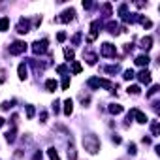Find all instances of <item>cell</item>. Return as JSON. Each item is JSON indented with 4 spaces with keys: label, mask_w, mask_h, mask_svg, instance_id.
I'll return each instance as SVG.
<instances>
[{
    "label": "cell",
    "mask_w": 160,
    "mask_h": 160,
    "mask_svg": "<svg viewBox=\"0 0 160 160\" xmlns=\"http://www.w3.org/2000/svg\"><path fill=\"white\" fill-rule=\"evenodd\" d=\"M83 147L90 154H96L100 151V140H98V136L96 134H85L83 136Z\"/></svg>",
    "instance_id": "6da1fadb"
},
{
    "label": "cell",
    "mask_w": 160,
    "mask_h": 160,
    "mask_svg": "<svg viewBox=\"0 0 160 160\" xmlns=\"http://www.w3.org/2000/svg\"><path fill=\"white\" fill-rule=\"evenodd\" d=\"M47 45H49V40H47V38L38 40V41H34V43H32V51H34L36 55H41V53L47 51Z\"/></svg>",
    "instance_id": "7a4b0ae2"
},
{
    "label": "cell",
    "mask_w": 160,
    "mask_h": 160,
    "mask_svg": "<svg viewBox=\"0 0 160 160\" xmlns=\"http://www.w3.org/2000/svg\"><path fill=\"white\" fill-rule=\"evenodd\" d=\"M100 55L102 57H115L117 55V47L113 43H102V47H100Z\"/></svg>",
    "instance_id": "3957f363"
},
{
    "label": "cell",
    "mask_w": 160,
    "mask_h": 160,
    "mask_svg": "<svg viewBox=\"0 0 160 160\" xmlns=\"http://www.w3.org/2000/svg\"><path fill=\"white\" fill-rule=\"evenodd\" d=\"M27 51V43L25 41H13L10 45V55H21Z\"/></svg>",
    "instance_id": "277c9868"
},
{
    "label": "cell",
    "mask_w": 160,
    "mask_h": 160,
    "mask_svg": "<svg viewBox=\"0 0 160 160\" xmlns=\"http://www.w3.org/2000/svg\"><path fill=\"white\" fill-rule=\"evenodd\" d=\"M74 15H76V10H74V8H68V10H64V11L60 13V17H57L55 21H57V23H68V21L74 19Z\"/></svg>",
    "instance_id": "5b68a950"
},
{
    "label": "cell",
    "mask_w": 160,
    "mask_h": 160,
    "mask_svg": "<svg viewBox=\"0 0 160 160\" xmlns=\"http://www.w3.org/2000/svg\"><path fill=\"white\" fill-rule=\"evenodd\" d=\"M17 32H19V34L30 32V21L25 19V17H21V19H19V25H17Z\"/></svg>",
    "instance_id": "8992f818"
},
{
    "label": "cell",
    "mask_w": 160,
    "mask_h": 160,
    "mask_svg": "<svg viewBox=\"0 0 160 160\" xmlns=\"http://www.w3.org/2000/svg\"><path fill=\"white\" fill-rule=\"evenodd\" d=\"M130 113H132V117H136V121H138L140 124H145L147 123V115H145V113H141L140 109H132Z\"/></svg>",
    "instance_id": "52a82bcc"
},
{
    "label": "cell",
    "mask_w": 160,
    "mask_h": 160,
    "mask_svg": "<svg viewBox=\"0 0 160 160\" xmlns=\"http://www.w3.org/2000/svg\"><path fill=\"white\" fill-rule=\"evenodd\" d=\"M98 28H100V21H93V25H90V34H89V41H93L98 36Z\"/></svg>",
    "instance_id": "ba28073f"
},
{
    "label": "cell",
    "mask_w": 160,
    "mask_h": 160,
    "mask_svg": "<svg viewBox=\"0 0 160 160\" xmlns=\"http://www.w3.org/2000/svg\"><path fill=\"white\" fill-rule=\"evenodd\" d=\"M17 74H19V79L21 81H25L27 77H28V68H27V64L23 62V64H19V68H17Z\"/></svg>",
    "instance_id": "9c48e42d"
},
{
    "label": "cell",
    "mask_w": 160,
    "mask_h": 160,
    "mask_svg": "<svg viewBox=\"0 0 160 160\" xmlns=\"http://www.w3.org/2000/svg\"><path fill=\"white\" fill-rule=\"evenodd\" d=\"M138 79H140V83L149 85V83H151V72H149V70H141V72L138 74Z\"/></svg>",
    "instance_id": "30bf717a"
},
{
    "label": "cell",
    "mask_w": 160,
    "mask_h": 160,
    "mask_svg": "<svg viewBox=\"0 0 160 160\" xmlns=\"http://www.w3.org/2000/svg\"><path fill=\"white\" fill-rule=\"evenodd\" d=\"M72 111H74V102L72 98H68L64 100V115H72Z\"/></svg>",
    "instance_id": "8fae6325"
},
{
    "label": "cell",
    "mask_w": 160,
    "mask_h": 160,
    "mask_svg": "<svg viewBox=\"0 0 160 160\" xmlns=\"http://www.w3.org/2000/svg\"><path fill=\"white\" fill-rule=\"evenodd\" d=\"M83 58H85V60H87V64H90V66L96 64V55H94V53H90V51L83 53Z\"/></svg>",
    "instance_id": "7c38bea8"
},
{
    "label": "cell",
    "mask_w": 160,
    "mask_h": 160,
    "mask_svg": "<svg viewBox=\"0 0 160 160\" xmlns=\"http://www.w3.org/2000/svg\"><path fill=\"white\" fill-rule=\"evenodd\" d=\"M45 89H47L49 93H55V90L58 89V83L55 79H47V81H45Z\"/></svg>",
    "instance_id": "4fadbf2b"
},
{
    "label": "cell",
    "mask_w": 160,
    "mask_h": 160,
    "mask_svg": "<svg viewBox=\"0 0 160 160\" xmlns=\"http://www.w3.org/2000/svg\"><path fill=\"white\" fill-rule=\"evenodd\" d=\"M141 47H143L145 51H149V49L153 47V38H151V36H145V38H141Z\"/></svg>",
    "instance_id": "5bb4252c"
},
{
    "label": "cell",
    "mask_w": 160,
    "mask_h": 160,
    "mask_svg": "<svg viewBox=\"0 0 160 160\" xmlns=\"http://www.w3.org/2000/svg\"><path fill=\"white\" fill-rule=\"evenodd\" d=\"M123 19H124L126 23H136V21H140V13H126Z\"/></svg>",
    "instance_id": "9a60e30c"
},
{
    "label": "cell",
    "mask_w": 160,
    "mask_h": 160,
    "mask_svg": "<svg viewBox=\"0 0 160 160\" xmlns=\"http://www.w3.org/2000/svg\"><path fill=\"white\" fill-rule=\"evenodd\" d=\"M149 60H151V58H149L147 55H140L138 58H136V64H138V66H147Z\"/></svg>",
    "instance_id": "2e32d148"
},
{
    "label": "cell",
    "mask_w": 160,
    "mask_h": 160,
    "mask_svg": "<svg viewBox=\"0 0 160 160\" xmlns=\"http://www.w3.org/2000/svg\"><path fill=\"white\" fill-rule=\"evenodd\" d=\"M109 113H113V115H119V113H123V106L111 104V106H109Z\"/></svg>",
    "instance_id": "e0dca14e"
},
{
    "label": "cell",
    "mask_w": 160,
    "mask_h": 160,
    "mask_svg": "<svg viewBox=\"0 0 160 160\" xmlns=\"http://www.w3.org/2000/svg\"><path fill=\"white\" fill-rule=\"evenodd\" d=\"M87 85H89L90 89H100V77H90Z\"/></svg>",
    "instance_id": "ac0fdd59"
},
{
    "label": "cell",
    "mask_w": 160,
    "mask_h": 160,
    "mask_svg": "<svg viewBox=\"0 0 160 160\" xmlns=\"http://www.w3.org/2000/svg\"><path fill=\"white\" fill-rule=\"evenodd\" d=\"M107 30L111 34H119V25H117V23H113V21H109L107 23Z\"/></svg>",
    "instance_id": "d6986e66"
},
{
    "label": "cell",
    "mask_w": 160,
    "mask_h": 160,
    "mask_svg": "<svg viewBox=\"0 0 160 160\" xmlns=\"http://www.w3.org/2000/svg\"><path fill=\"white\" fill-rule=\"evenodd\" d=\"M140 23H141L145 28H151V27H153V21H151V19H147V17H143V15H140Z\"/></svg>",
    "instance_id": "ffe728a7"
},
{
    "label": "cell",
    "mask_w": 160,
    "mask_h": 160,
    "mask_svg": "<svg viewBox=\"0 0 160 160\" xmlns=\"http://www.w3.org/2000/svg\"><path fill=\"white\" fill-rule=\"evenodd\" d=\"M47 154H49V160H60V156H58V153H57L55 147H51V149L47 151Z\"/></svg>",
    "instance_id": "44dd1931"
},
{
    "label": "cell",
    "mask_w": 160,
    "mask_h": 160,
    "mask_svg": "<svg viewBox=\"0 0 160 160\" xmlns=\"http://www.w3.org/2000/svg\"><path fill=\"white\" fill-rule=\"evenodd\" d=\"M6 141L8 143H13L15 141V128H11L10 132H6Z\"/></svg>",
    "instance_id": "7402d4cb"
},
{
    "label": "cell",
    "mask_w": 160,
    "mask_h": 160,
    "mask_svg": "<svg viewBox=\"0 0 160 160\" xmlns=\"http://www.w3.org/2000/svg\"><path fill=\"white\" fill-rule=\"evenodd\" d=\"M13 104H15V100H6V102H2V111H8V109H11L13 107Z\"/></svg>",
    "instance_id": "603a6c76"
},
{
    "label": "cell",
    "mask_w": 160,
    "mask_h": 160,
    "mask_svg": "<svg viewBox=\"0 0 160 160\" xmlns=\"http://www.w3.org/2000/svg\"><path fill=\"white\" fill-rule=\"evenodd\" d=\"M68 158H70V160H76V158H77V153H76L74 145H70V147H68Z\"/></svg>",
    "instance_id": "cb8c5ba5"
},
{
    "label": "cell",
    "mask_w": 160,
    "mask_h": 160,
    "mask_svg": "<svg viewBox=\"0 0 160 160\" xmlns=\"http://www.w3.org/2000/svg\"><path fill=\"white\" fill-rule=\"evenodd\" d=\"M10 27V19L8 17H2V19H0V30H6Z\"/></svg>",
    "instance_id": "d4e9b609"
},
{
    "label": "cell",
    "mask_w": 160,
    "mask_h": 160,
    "mask_svg": "<svg viewBox=\"0 0 160 160\" xmlns=\"http://www.w3.org/2000/svg\"><path fill=\"white\" fill-rule=\"evenodd\" d=\"M64 58H66L68 62H72V60H74V51H72V49H64Z\"/></svg>",
    "instance_id": "484cf974"
},
{
    "label": "cell",
    "mask_w": 160,
    "mask_h": 160,
    "mask_svg": "<svg viewBox=\"0 0 160 160\" xmlns=\"http://www.w3.org/2000/svg\"><path fill=\"white\" fill-rule=\"evenodd\" d=\"M140 90H141V89H140L138 85H132V87H128V94H134V96H136V94H140Z\"/></svg>",
    "instance_id": "4316f807"
},
{
    "label": "cell",
    "mask_w": 160,
    "mask_h": 160,
    "mask_svg": "<svg viewBox=\"0 0 160 160\" xmlns=\"http://www.w3.org/2000/svg\"><path fill=\"white\" fill-rule=\"evenodd\" d=\"M72 72H74V74H79V72H81V64H79L77 60H72Z\"/></svg>",
    "instance_id": "83f0119b"
},
{
    "label": "cell",
    "mask_w": 160,
    "mask_h": 160,
    "mask_svg": "<svg viewBox=\"0 0 160 160\" xmlns=\"http://www.w3.org/2000/svg\"><path fill=\"white\" fill-rule=\"evenodd\" d=\"M124 79H134L136 77V74H134V70L132 68H128V70H124V76H123Z\"/></svg>",
    "instance_id": "f1b7e54d"
},
{
    "label": "cell",
    "mask_w": 160,
    "mask_h": 160,
    "mask_svg": "<svg viewBox=\"0 0 160 160\" xmlns=\"http://www.w3.org/2000/svg\"><path fill=\"white\" fill-rule=\"evenodd\" d=\"M36 115V109H34V106H27V117L28 119H32Z\"/></svg>",
    "instance_id": "f546056e"
},
{
    "label": "cell",
    "mask_w": 160,
    "mask_h": 160,
    "mask_svg": "<svg viewBox=\"0 0 160 160\" xmlns=\"http://www.w3.org/2000/svg\"><path fill=\"white\" fill-rule=\"evenodd\" d=\"M151 132H153V136H154V138L158 136V123H156V121L151 124Z\"/></svg>",
    "instance_id": "4dcf8cb0"
},
{
    "label": "cell",
    "mask_w": 160,
    "mask_h": 160,
    "mask_svg": "<svg viewBox=\"0 0 160 160\" xmlns=\"http://www.w3.org/2000/svg\"><path fill=\"white\" fill-rule=\"evenodd\" d=\"M81 36H83V34H81V32H77V34L72 38V43H74V45H79V41H81Z\"/></svg>",
    "instance_id": "1f68e13d"
},
{
    "label": "cell",
    "mask_w": 160,
    "mask_h": 160,
    "mask_svg": "<svg viewBox=\"0 0 160 160\" xmlns=\"http://www.w3.org/2000/svg\"><path fill=\"white\" fill-rule=\"evenodd\" d=\"M106 72H107V74H117V72H119V66H107Z\"/></svg>",
    "instance_id": "d6a6232c"
},
{
    "label": "cell",
    "mask_w": 160,
    "mask_h": 160,
    "mask_svg": "<svg viewBox=\"0 0 160 160\" xmlns=\"http://www.w3.org/2000/svg\"><path fill=\"white\" fill-rule=\"evenodd\" d=\"M126 10H128V6H126V4H121V8H119V15L124 17V15H126Z\"/></svg>",
    "instance_id": "836d02e7"
},
{
    "label": "cell",
    "mask_w": 160,
    "mask_h": 160,
    "mask_svg": "<svg viewBox=\"0 0 160 160\" xmlns=\"http://www.w3.org/2000/svg\"><path fill=\"white\" fill-rule=\"evenodd\" d=\"M156 93H158V85H153V87H151V90L147 93V96H153V94H156Z\"/></svg>",
    "instance_id": "e575fe53"
},
{
    "label": "cell",
    "mask_w": 160,
    "mask_h": 160,
    "mask_svg": "<svg viewBox=\"0 0 160 160\" xmlns=\"http://www.w3.org/2000/svg\"><path fill=\"white\" fill-rule=\"evenodd\" d=\"M128 153H130V154H136V153H138V151H136V145H134V143L128 145Z\"/></svg>",
    "instance_id": "d590c367"
},
{
    "label": "cell",
    "mask_w": 160,
    "mask_h": 160,
    "mask_svg": "<svg viewBox=\"0 0 160 160\" xmlns=\"http://www.w3.org/2000/svg\"><path fill=\"white\" fill-rule=\"evenodd\" d=\"M57 72H58V74H68V68H66V66H58Z\"/></svg>",
    "instance_id": "8d00e7d4"
},
{
    "label": "cell",
    "mask_w": 160,
    "mask_h": 160,
    "mask_svg": "<svg viewBox=\"0 0 160 160\" xmlns=\"http://www.w3.org/2000/svg\"><path fill=\"white\" fill-rule=\"evenodd\" d=\"M70 87V77H64V81H62V89H68Z\"/></svg>",
    "instance_id": "74e56055"
},
{
    "label": "cell",
    "mask_w": 160,
    "mask_h": 160,
    "mask_svg": "<svg viewBox=\"0 0 160 160\" xmlns=\"http://www.w3.org/2000/svg\"><path fill=\"white\" fill-rule=\"evenodd\" d=\"M57 40H58V41H64V40H66V32H58Z\"/></svg>",
    "instance_id": "f35d334b"
},
{
    "label": "cell",
    "mask_w": 160,
    "mask_h": 160,
    "mask_svg": "<svg viewBox=\"0 0 160 160\" xmlns=\"http://www.w3.org/2000/svg\"><path fill=\"white\" fill-rule=\"evenodd\" d=\"M41 158H43L41 151H36V154H34V158H32V160H41Z\"/></svg>",
    "instance_id": "ab89813d"
},
{
    "label": "cell",
    "mask_w": 160,
    "mask_h": 160,
    "mask_svg": "<svg viewBox=\"0 0 160 160\" xmlns=\"http://www.w3.org/2000/svg\"><path fill=\"white\" fill-rule=\"evenodd\" d=\"M4 74H6V70H0V83L6 81V76H4Z\"/></svg>",
    "instance_id": "60d3db41"
},
{
    "label": "cell",
    "mask_w": 160,
    "mask_h": 160,
    "mask_svg": "<svg viewBox=\"0 0 160 160\" xmlns=\"http://www.w3.org/2000/svg\"><path fill=\"white\" fill-rule=\"evenodd\" d=\"M40 119H41V123H45V119H47V113L41 111V113H40Z\"/></svg>",
    "instance_id": "b9f144b4"
},
{
    "label": "cell",
    "mask_w": 160,
    "mask_h": 160,
    "mask_svg": "<svg viewBox=\"0 0 160 160\" xmlns=\"http://www.w3.org/2000/svg\"><path fill=\"white\" fill-rule=\"evenodd\" d=\"M83 8L85 10H90V8H93V2H83Z\"/></svg>",
    "instance_id": "7bdbcfd3"
},
{
    "label": "cell",
    "mask_w": 160,
    "mask_h": 160,
    "mask_svg": "<svg viewBox=\"0 0 160 160\" xmlns=\"http://www.w3.org/2000/svg\"><path fill=\"white\" fill-rule=\"evenodd\" d=\"M113 143H115V145L121 143V138H119V136H113Z\"/></svg>",
    "instance_id": "ee69618b"
},
{
    "label": "cell",
    "mask_w": 160,
    "mask_h": 160,
    "mask_svg": "<svg viewBox=\"0 0 160 160\" xmlns=\"http://www.w3.org/2000/svg\"><path fill=\"white\" fill-rule=\"evenodd\" d=\"M53 111L58 113V100H55V104H53Z\"/></svg>",
    "instance_id": "f6af8a7d"
},
{
    "label": "cell",
    "mask_w": 160,
    "mask_h": 160,
    "mask_svg": "<svg viewBox=\"0 0 160 160\" xmlns=\"http://www.w3.org/2000/svg\"><path fill=\"white\" fill-rule=\"evenodd\" d=\"M141 141H143V143H145V145H149V143H151V138H143V140H141Z\"/></svg>",
    "instance_id": "bcb514c9"
},
{
    "label": "cell",
    "mask_w": 160,
    "mask_h": 160,
    "mask_svg": "<svg viewBox=\"0 0 160 160\" xmlns=\"http://www.w3.org/2000/svg\"><path fill=\"white\" fill-rule=\"evenodd\" d=\"M4 123H6V121H4V119H2V117H0V126H2V124H4Z\"/></svg>",
    "instance_id": "7dc6e473"
}]
</instances>
